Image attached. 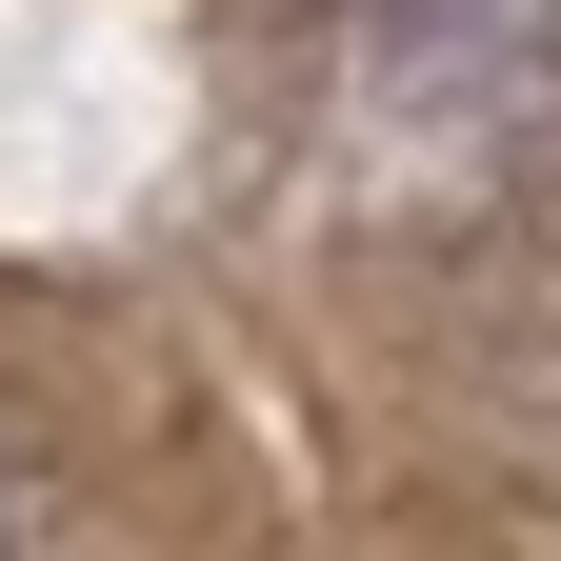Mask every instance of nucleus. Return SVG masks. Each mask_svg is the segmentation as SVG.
Segmentation results:
<instances>
[{
	"mask_svg": "<svg viewBox=\"0 0 561 561\" xmlns=\"http://www.w3.org/2000/svg\"><path fill=\"white\" fill-rule=\"evenodd\" d=\"M21 541H41V502H21V461H0V561H21Z\"/></svg>",
	"mask_w": 561,
	"mask_h": 561,
	"instance_id": "obj_1",
	"label": "nucleus"
}]
</instances>
